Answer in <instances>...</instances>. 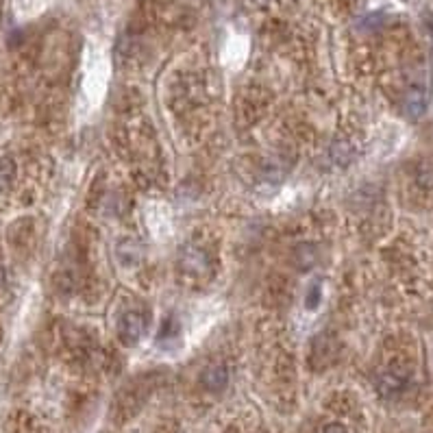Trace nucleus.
<instances>
[{"instance_id": "f257e3e1", "label": "nucleus", "mask_w": 433, "mask_h": 433, "mask_svg": "<svg viewBox=\"0 0 433 433\" xmlns=\"http://www.w3.org/2000/svg\"><path fill=\"white\" fill-rule=\"evenodd\" d=\"M146 324H148V318L142 312H127L118 322V335L122 342L131 346L135 342H140V337L146 331Z\"/></svg>"}, {"instance_id": "f03ea898", "label": "nucleus", "mask_w": 433, "mask_h": 433, "mask_svg": "<svg viewBox=\"0 0 433 433\" xmlns=\"http://www.w3.org/2000/svg\"><path fill=\"white\" fill-rule=\"evenodd\" d=\"M377 392L381 396H396L405 390L407 385V375L400 373V370H385L377 377Z\"/></svg>"}, {"instance_id": "7ed1b4c3", "label": "nucleus", "mask_w": 433, "mask_h": 433, "mask_svg": "<svg viewBox=\"0 0 433 433\" xmlns=\"http://www.w3.org/2000/svg\"><path fill=\"white\" fill-rule=\"evenodd\" d=\"M427 103H429V96H427V91L423 87H414L409 94L405 96V114L409 118H421L425 112H427Z\"/></svg>"}, {"instance_id": "20e7f679", "label": "nucleus", "mask_w": 433, "mask_h": 433, "mask_svg": "<svg viewBox=\"0 0 433 433\" xmlns=\"http://www.w3.org/2000/svg\"><path fill=\"white\" fill-rule=\"evenodd\" d=\"M227 383H229V373H227V368L220 366V364L209 366L205 373H203V385H205L209 392H220V390H224Z\"/></svg>"}, {"instance_id": "39448f33", "label": "nucleus", "mask_w": 433, "mask_h": 433, "mask_svg": "<svg viewBox=\"0 0 433 433\" xmlns=\"http://www.w3.org/2000/svg\"><path fill=\"white\" fill-rule=\"evenodd\" d=\"M294 261L301 270H312L318 264V251L314 244H301L294 251Z\"/></svg>"}, {"instance_id": "423d86ee", "label": "nucleus", "mask_w": 433, "mask_h": 433, "mask_svg": "<svg viewBox=\"0 0 433 433\" xmlns=\"http://www.w3.org/2000/svg\"><path fill=\"white\" fill-rule=\"evenodd\" d=\"M329 154H331V159H333L335 166H342L344 168V166H348L355 159V148L346 140H337V142H333Z\"/></svg>"}, {"instance_id": "0eeeda50", "label": "nucleus", "mask_w": 433, "mask_h": 433, "mask_svg": "<svg viewBox=\"0 0 433 433\" xmlns=\"http://www.w3.org/2000/svg\"><path fill=\"white\" fill-rule=\"evenodd\" d=\"M331 348H333V342L329 335H318L314 339V346H312V357L314 362H331Z\"/></svg>"}, {"instance_id": "6e6552de", "label": "nucleus", "mask_w": 433, "mask_h": 433, "mask_svg": "<svg viewBox=\"0 0 433 433\" xmlns=\"http://www.w3.org/2000/svg\"><path fill=\"white\" fill-rule=\"evenodd\" d=\"M13 177H15V164H13V159L3 157V159H0V194H3L9 188Z\"/></svg>"}, {"instance_id": "1a4fd4ad", "label": "nucleus", "mask_w": 433, "mask_h": 433, "mask_svg": "<svg viewBox=\"0 0 433 433\" xmlns=\"http://www.w3.org/2000/svg\"><path fill=\"white\" fill-rule=\"evenodd\" d=\"M320 299H322V290H320V283H314L312 288L307 290V297H305V307L309 312H314V309L320 305Z\"/></svg>"}, {"instance_id": "9d476101", "label": "nucleus", "mask_w": 433, "mask_h": 433, "mask_svg": "<svg viewBox=\"0 0 433 433\" xmlns=\"http://www.w3.org/2000/svg\"><path fill=\"white\" fill-rule=\"evenodd\" d=\"M418 183L423 188H433V166H423L418 170Z\"/></svg>"}, {"instance_id": "9b49d317", "label": "nucleus", "mask_w": 433, "mask_h": 433, "mask_svg": "<svg viewBox=\"0 0 433 433\" xmlns=\"http://www.w3.org/2000/svg\"><path fill=\"white\" fill-rule=\"evenodd\" d=\"M324 433H348V429L342 427V425H337V423H333V425L324 427Z\"/></svg>"}, {"instance_id": "f8f14e48", "label": "nucleus", "mask_w": 433, "mask_h": 433, "mask_svg": "<svg viewBox=\"0 0 433 433\" xmlns=\"http://www.w3.org/2000/svg\"><path fill=\"white\" fill-rule=\"evenodd\" d=\"M3 283H5V270L0 268V288H3Z\"/></svg>"}]
</instances>
